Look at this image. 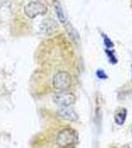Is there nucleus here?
Listing matches in <instances>:
<instances>
[{
  "label": "nucleus",
  "instance_id": "f257e3e1",
  "mask_svg": "<svg viewBox=\"0 0 132 148\" xmlns=\"http://www.w3.org/2000/svg\"><path fill=\"white\" fill-rule=\"evenodd\" d=\"M56 142L62 148L72 147L78 142V132L73 128H65L58 133Z\"/></svg>",
  "mask_w": 132,
  "mask_h": 148
},
{
  "label": "nucleus",
  "instance_id": "f03ea898",
  "mask_svg": "<svg viewBox=\"0 0 132 148\" xmlns=\"http://www.w3.org/2000/svg\"><path fill=\"white\" fill-rule=\"evenodd\" d=\"M72 85V77L67 71H58L53 77V87L58 92L66 91Z\"/></svg>",
  "mask_w": 132,
  "mask_h": 148
},
{
  "label": "nucleus",
  "instance_id": "7ed1b4c3",
  "mask_svg": "<svg viewBox=\"0 0 132 148\" xmlns=\"http://www.w3.org/2000/svg\"><path fill=\"white\" fill-rule=\"evenodd\" d=\"M47 6L39 1H31L24 7V14L29 19H34L37 16L45 15L47 13Z\"/></svg>",
  "mask_w": 132,
  "mask_h": 148
},
{
  "label": "nucleus",
  "instance_id": "20e7f679",
  "mask_svg": "<svg viewBox=\"0 0 132 148\" xmlns=\"http://www.w3.org/2000/svg\"><path fill=\"white\" fill-rule=\"evenodd\" d=\"M53 101L60 107L72 106L76 103V96L74 93L66 90V91H61L55 94L53 97Z\"/></svg>",
  "mask_w": 132,
  "mask_h": 148
},
{
  "label": "nucleus",
  "instance_id": "39448f33",
  "mask_svg": "<svg viewBox=\"0 0 132 148\" xmlns=\"http://www.w3.org/2000/svg\"><path fill=\"white\" fill-rule=\"evenodd\" d=\"M58 116L63 119V120L73 121V123H75V121L79 120L78 114L76 113V111L71 106L61 107V108L58 110Z\"/></svg>",
  "mask_w": 132,
  "mask_h": 148
},
{
  "label": "nucleus",
  "instance_id": "423d86ee",
  "mask_svg": "<svg viewBox=\"0 0 132 148\" xmlns=\"http://www.w3.org/2000/svg\"><path fill=\"white\" fill-rule=\"evenodd\" d=\"M40 30L43 34L52 35L58 30V25L54 20H51V19H45V20H43L42 23H41Z\"/></svg>",
  "mask_w": 132,
  "mask_h": 148
},
{
  "label": "nucleus",
  "instance_id": "0eeeda50",
  "mask_svg": "<svg viewBox=\"0 0 132 148\" xmlns=\"http://www.w3.org/2000/svg\"><path fill=\"white\" fill-rule=\"evenodd\" d=\"M53 5H54L55 11H56V14L58 16V19L60 20V22L62 24H66L67 23V16H66V13H65V11L63 9L62 4L60 3L58 0H54Z\"/></svg>",
  "mask_w": 132,
  "mask_h": 148
},
{
  "label": "nucleus",
  "instance_id": "6e6552de",
  "mask_svg": "<svg viewBox=\"0 0 132 148\" xmlns=\"http://www.w3.org/2000/svg\"><path fill=\"white\" fill-rule=\"evenodd\" d=\"M126 116H127V111L125 109H122L114 114V121L118 125H122L126 120Z\"/></svg>",
  "mask_w": 132,
  "mask_h": 148
},
{
  "label": "nucleus",
  "instance_id": "1a4fd4ad",
  "mask_svg": "<svg viewBox=\"0 0 132 148\" xmlns=\"http://www.w3.org/2000/svg\"><path fill=\"white\" fill-rule=\"evenodd\" d=\"M106 53H107V57H108L110 62H111L112 64H116L117 59H116V57L114 56V52L112 51H107L106 49Z\"/></svg>",
  "mask_w": 132,
  "mask_h": 148
},
{
  "label": "nucleus",
  "instance_id": "9d476101",
  "mask_svg": "<svg viewBox=\"0 0 132 148\" xmlns=\"http://www.w3.org/2000/svg\"><path fill=\"white\" fill-rule=\"evenodd\" d=\"M97 76L98 78H99V79H106L107 78V75L106 74H105V72L104 70H97Z\"/></svg>",
  "mask_w": 132,
  "mask_h": 148
},
{
  "label": "nucleus",
  "instance_id": "9b49d317",
  "mask_svg": "<svg viewBox=\"0 0 132 148\" xmlns=\"http://www.w3.org/2000/svg\"><path fill=\"white\" fill-rule=\"evenodd\" d=\"M104 44H105V46H106V47L110 49V47H113V42H112L111 40H110L108 38L106 37V36L104 35Z\"/></svg>",
  "mask_w": 132,
  "mask_h": 148
},
{
  "label": "nucleus",
  "instance_id": "f8f14e48",
  "mask_svg": "<svg viewBox=\"0 0 132 148\" xmlns=\"http://www.w3.org/2000/svg\"><path fill=\"white\" fill-rule=\"evenodd\" d=\"M121 148H130V146H129L128 144H125V145H123V146H122Z\"/></svg>",
  "mask_w": 132,
  "mask_h": 148
}]
</instances>
